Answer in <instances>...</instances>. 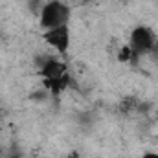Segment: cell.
<instances>
[{
    "instance_id": "obj_3",
    "label": "cell",
    "mask_w": 158,
    "mask_h": 158,
    "mask_svg": "<svg viewBox=\"0 0 158 158\" xmlns=\"http://www.w3.org/2000/svg\"><path fill=\"white\" fill-rule=\"evenodd\" d=\"M155 48V33L145 28V26H138L132 30L131 33V50L134 55H143L149 53Z\"/></svg>"
},
{
    "instance_id": "obj_7",
    "label": "cell",
    "mask_w": 158,
    "mask_h": 158,
    "mask_svg": "<svg viewBox=\"0 0 158 158\" xmlns=\"http://www.w3.org/2000/svg\"><path fill=\"white\" fill-rule=\"evenodd\" d=\"M66 158H81V156H79V153H77V151H72V153H70V155H68Z\"/></svg>"
},
{
    "instance_id": "obj_1",
    "label": "cell",
    "mask_w": 158,
    "mask_h": 158,
    "mask_svg": "<svg viewBox=\"0 0 158 158\" xmlns=\"http://www.w3.org/2000/svg\"><path fill=\"white\" fill-rule=\"evenodd\" d=\"M68 20H70V7L61 0H50L40 9V26L44 30L66 26Z\"/></svg>"
},
{
    "instance_id": "obj_4",
    "label": "cell",
    "mask_w": 158,
    "mask_h": 158,
    "mask_svg": "<svg viewBox=\"0 0 158 158\" xmlns=\"http://www.w3.org/2000/svg\"><path fill=\"white\" fill-rule=\"evenodd\" d=\"M42 39L46 44L53 46L59 53H64L70 46V30L68 26H61V28H53V30H46Z\"/></svg>"
},
{
    "instance_id": "obj_2",
    "label": "cell",
    "mask_w": 158,
    "mask_h": 158,
    "mask_svg": "<svg viewBox=\"0 0 158 158\" xmlns=\"http://www.w3.org/2000/svg\"><path fill=\"white\" fill-rule=\"evenodd\" d=\"M40 76L44 77L46 86L57 96L68 83V76H66V64L55 59H46L42 68H40Z\"/></svg>"
},
{
    "instance_id": "obj_6",
    "label": "cell",
    "mask_w": 158,
    "mask_h": 158,
    "mask_svg": "<svg viewBox=\"0 0 158 158\" xmlns=\"http://www.w3.org/2000/svg\"><path fill=\"white\" fill-rule=\"evenodd\" d=\"M142 158H158V153H153V151H147V153H143Z\"/></svg>"
},
{
    "instance_id": "obj_8",
    "label": "cell",
    "mask_w": 158,
    "mask_h": 158,
    "mask_svg": "<svg viewBox=\"0 0 158 158\" xmlns=\"http://www.w3.org/2000/svg\"><path fill=\"white\" fill-rule=\"evenodd\" d=\"M156 118H158V107H156Z\"/></svg>"
},
{
    "instance_id": "obj_5",
    "label": "cell",
    "mask_w": 158,
    "mask_h": 158,
    "mask_svg": "<svg viewBox=\"0 0 158 158\" xmlns=\"http://www.w3.org/2000/svg\"><path fill=\"white\" fill-rule=\"evenodd\" d=\"M132 57H134V53H132L131 46H123V48L118 50V61L119 63H127V61H131Z\"/></svg>"
},
{
    "instance_id": "obj_9",
    "label": "cell",
    "mask_w": 158,
    "mask_h": 158,
    "mask_svg": "<svg viewBox=\"0 0 158 158\" xmlns=\"http://www.w3.org/2000/svg\"><path fill=\"white\" fill-rule=\"evenodd\" d=\"M74 2H81V0H74Z\"/></svg>"
}]
</instances>
